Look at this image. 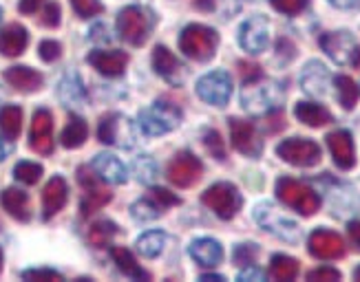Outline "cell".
Masks as SVG:
<instances>
[{
  "mask_svg": "<svg viewBox=\"0 0 360 282\" xmlns=\"http://www.w3.org/2000/svg\"><path fill=\"white\" fill-rule=\"evenodd\" d=\"M203 144H206L208 152L214 156L217 161H224L226 159V146H224V139L217 130H208L206 137H203Z\"/></svg>",
  "mask_w": 360,
  "mask_h": 282,
  "instance_id": "cell-40",
  "label": "cell"
},
{
  "mask_svg": "<svg viewBox=\"0 0 360 282\" xmlns=\"http://www.w3.org/2000/svg\"><path fill=\"white\" fill-rule=\"evenodd\" d=\"M294 115L309 128H323L332 121V113L327 111L325 106L314 104V102H299L294 108Z\"/></svg>",
  "mask_w": 360,
  "mask_h": 282,
  "instance_id": "cell-27",
  "label": "cell"
},
{
  "mask_svg": "<svg viewBox=\"0 0 360 282\" xmlns=\"http://www.w3.org/2000/svg\"><path fill=\"white\" fill-rule=\"evenodd\" d=\"M327 148H330L332 159L340 170H352L356 166L354 139L347 130H334L327 135Z\"/></svg>",
  "mask_w": 360,
  "mask_h": 282,
  "instance_id": "cell-19",
  "label": "cell"
},
{
  "mask_svg": "<svg viewBox=\"0 0 360 282\" xmlns=\"http://www.w3.org/2000/svg\"><path fill=\"white\" fill-rule=\"evenodd\" d=\"M327 82H330V73H327V69L321 65V62H309L303 71V77H301L303 90L309 93V95L323 98L327 93Z\"/></svg>",
  "mask_w": 360,
  "mask_h": 282,
  "instance_id": "cell-26",
  "label": "cell"
},
{
  "mask_svg": "<svg viewBox=\"0 0 360 282\" xmlns=\"http://www.w3.org/2000/svg\"><path fill=\"white\" fill-rule=\"evenodd\" d=\"M5 82L18 93H36L42 88L44 77L31 67H11L5 71Z\"/></svg>",
  "mask_w": 360,
  "mask_h": 282,
  "instance_id": "cell-21",
  "label": "cell"
},
{
  "mask_svg": "<svg viewBox=\"0 0 360 282\" xmlns=\"http://www.w3.org/2000/svg\"><path fill=\"white\" fill-rule=\"evenodd\" d=\"M86 137H89L86 121L82 117H77V115H69L67 126H65V130H62V135H60V144L65 146V148H69V150H75V148L84 146Z\"/></svg>",
  "mask_w": 360,
  "mask_h": 282,
  "instance_id": "cell-28",
  "label": "cell"
},
{
  "mask_svg": "<svg viewBox=\"0 0 360 282\" xmlns=\"http://www.w3.org/2000/svg\"><path fill=\"white\" fill-rule=\"evenodd\" d=\"M181 121V111L175 104H166V102H158L150 108L139 113V128H142L144 135L148 137H160L166 135L170 130H175Z\"/></svg>",
  "mask_w": 360,
  "mask_h": 282,
  "instance_id": "cell-6",
  "label": "cell"
},
{
  "mask_svg": "<svg viewBox=\"0 0 360 282\" xmlns=\"http://www.w3.org/2000/svg\"><path fill=\"white\" fill-rule=\"evenodd\" d=\"M111 256L117 264V269L124 274V276H129L133 280H148V271L139 267V262L135 260V256L129 252L127 247H113L111 249Z\"/></svg>",
  "mask_w": 360,
  "mask_h": 282,
  "instance_id": "cell-29",
  "label": "cell"
},
{
  "mask_svg": "<svg viewBox=\"0 0 360 282\" xmlns=\"http://www.w3.org/2000/svg\"><path fill=\"white\" fill-rule=\"evenodd\" d=\"M60 98L65 100L67 104H77V102H84V88L80 84L75 75H69L67 80H62L60 86Z\"/></svg>",
  "mask_w": 360,
  "mask_h": 282,
  "instance_id": "cell-38",
  "label": "cell"
},
{
  "mask_svg": "<svg viewBox=\"0 0 360 282\" xmlns=\"http://www.w3.org/2000/svg\"><path fill=\"white\" fill-rule=\"evenodd\" d=\"M299 269H301L299 267V260L278 254L270 262V278L281 280V282H290V280H294L296 276H299Z\"/></svg>",
  "mask_w": 360,
  "mask_h": 282,
  "instance_id": "cell-34",
  "label": "cell"
},
{
  "mask_svg": "<svg viewBox=\"0 0 360 282\" xmlns=\"http://www.w3.org/2000/svg\"><path fill=\"white\" fill-rule=\"evenodd\" d=\"M40 25L46 27V29H56L60 25V5L58 3H46L42 7Z\"/></svg>",
  "mask_w": 360,
  "mask_h": 282,
  "instance_id": "cell-44",
  "label": "cell"
},
{
  "mask_svg": "<svg viewBox=\"0 0 360 282\" xmlns=\"http://www.w3.org/2000/svg\"><path fill=\"white\" fill-rule=\"evenodd\" d=\"M131 214H133V218H137V221L148 223V221H155V218H160L164 214V208H160L150 196H146L135 203L131 208Z\"/></svg>",
  "mask_w": 360,
  "mask_h": 282,
  "instance_id": "cell-36",
  "label": "cell"
},
{
  "mask_svg": "<svg viewBox=\"0 0 360 282\" xmlns=\"http://www.w3.org/2000/svg\"><path fill=\"white\" fill-rule=\"evenodd\" d=\"M29 44V34L22 25H9L0 31V53L7 58H18Z\"/></svg>",
  "mask_w": 360,
  "mask_h": 282,
  "instance_id": "cell-24",
  "label": "cell"
},
{
  "mask_svg": "<svg viewBox=\"0 0 360 282\" xmlns=\"http://www.w3.org/2000/svg\"><path fill=\"white\" fill-rule=\"evenodd\" d=\"M71 7L80 18H93V15H100L104 11L100 0H71Z\"/></svg>",
  "mask_w": 360,
  "mask_h": 282,
  "instance_id": "cell-39",
  "label": "cell"
},
{
  "mask_svg": "<svg viewBox=\"0 0 360 282\" xmlns=\"http://www.w3.org/2000/svg\"><path fill=\"white\" fill-rule=\"evenodd\" d=\"M0 20H3V7H0Z\"/></svg>",
  "mask_w": 360,
  "mask_h": 282,
  "instance_id": "cell-59",
  "label": "cell"
},
{
  "mask_svg": "<svg viewBox=\"0 0 360 282\" xmlns=\"http://www.w3.org/2000/svg\"><path fill=\"white\" fill-rule=\"evenodd\" d=\"M261 278H263V274L259 269H255V267H250V269L239 274V280H261Z\"/></svg>",
  "mask_w": 360,
  "mask_h": 282,
  "instance_id": "cell-53",
  "label": "cell"
},
{
  "mask_svg": "<svg viewBox=\"0 0 360 282\" xmlns=\"http://www.w3.org/2000/svg\"><path fill=\"white\" fill-rule=\"evenodd\" d=\"M309 254L319 260H336L345 256V241L336 231L330 229H316L309 236Z\"/></svg>",
  "mask_w": 360,
  "mask_h": 282,
  "instance_id": "cell-16",
  "label": "cell"
},
{
  "mask_svg": "<svg viewBox=\"0 0 360 282\" xmlns=\"http://www.w3.org/2000/svg\"><path fill=\"white\" fill-rule=\"evenodd\" d=\"M148 196H150L155 203H158L160 208H164V210L173 208V206H179V203H181V199H179V196H175L173 192L164 190V187H150Z\"/></svg>",
  "mask_w": 360,
  "mask_h": 282,
  "instance_id": "cell-42",
  "label": "cell"
},
{
  "mask_svg": "<svg viewBox=\"0 0 360 282\" xmlns=\"http://www.w3.org/2000/svg\"><path fill=\"white\" fill-rule=\"evenodd\" d=\"M201 175H203V163L188 150L177 152L173 159H170L168 170H166L168 181L177 187H193L195 183H199Z\"/></svg>",
  "mask_w": 360,
  "mask_h": 282,
  "instance_id": "cell-9",
  "label": "cell"
},
{
  "mask_svg": "<svg viewBox=\"0 0 360 282\" xmlns=\"http://www.w3.org/2000/svg\"><path fill=\"white\" fill-rule=\"evenodd\" d=\"M0 203H3L5 212L11 218H15V221L27 223L31 218L29 196H27V192L18 190V187H7V190H3V194H0Z\"/></svg>",
  "mask_w": 360,
  "mask_h": 282,
  "instance_id": "cell-25",
  "label": "cell"
},
{
  "mask_svg": "<svg viewBox=\"0 0 360 282\" xmlns=\"http://www.w3.org/2000/svg\"><path fill=\"white\" fill-rule=\"evenodd\" d=\"M91 168L98 172V175L106 181V183H127L129 179V172L124 168V163L117 159V156L102 152L93 159Z\"/></svg>",
  "mask_w": 360,
  "mask_h": 282,
  "instance_id": "cell-23",
  "label": "cell"
},
{
  "mask_svg": "<svg viewBox=\"0 0 360 282\" xmlns=\"http://www.w3.org/2000/svg\"><path fill=\"white\" fill-rule=\"evenodd\" d=\"M117 34L124 42L142 46L150 34V15L142 7H124L117 15Z\"/></svg>",
  "mask_w": 360,
  "mask_h": 282,
  "instance_id": "cell-7",
  "label": "cell"
},
{
  "mask_svg": "<svg viewBox=\"0 0 360 282\" xmlns=\"http://www.w3.org/2000/svg\"><path fill=\"white\" fill-rule=\"evenodd\" d=\"M22 278L25 280H51V282L62 280V276L53 269H27L22 271Z\"/></svg>",
  "mask_w": 360,
  "mask_h": 282,
  "instance_id": "cell-47",
  "label": "cell"
},
{
  "mask_svg": "<svg viewBox=\"0 0 360 282\" xmlns=\"http://www.w3.org/2000/svg\"><path fill=\"white\" fill-rule=\"evenodd\" d=\"M197 95L212 106H226L232 95V77L226 71H212L197 82Z\"/></svg>",
  "mask_w": 360,
  "mask_h": 282,
  "instance_id": "cell-10",
  "label": "cell"
},
{
  "mask_svg": "<svg viewBox=\"0 0 360 282\" xmlns=\"http://www.w3.org/2000/svg\"><path fill=\"white\" fill-rule=\"evenodd\" d=\"M115 236H117V225L111 223V221H98V223H93L89 227V234H86L89 245L96 247V249L108 247V245L113 243Z\"/></svg>",
  "mask_w": 360,
  "mask_h": 282,
  "instance_id": "cell-32",
  "label": "cell"
},
{
  "mask_svg": "<svg viewBox=\"0 0 360 282\" xmlns=\"http://www.w3.org/2000/svg\"><path fill=\"white\" fill-rule=\"evenodd\" d=\"M89 65L106 77H117L127 71L129 53H124V51H91Z\"/></svg>",
  "mask_w": 360,
  "mask_h": 282,
  "instance_id": "cell-20",
  "label": "cell"
},
{
  "mask_svg": "<svg viewBox=\"0 0 360 282\" xmlns=\"http://www.w3.org/2000/svg\"><path fill=\"white\" fill-rule=\"evenodd\" d=\"M230 139L234 150L250 156V159H257L263 150V144L257 135V126L245 119H237V117L230 119Z\"/></svg>",
  "mask_w": 360,
  "mask_h": 282,
  "instance_id": "cell-14",
  "label": "cell"
},
{
  "mask_svg": "<svg viewBox=\"0 0 360 282\" xmlns=\"http://www.w3.org/2000/svg\"><path fill=\"white\" fill-rule=\"evenodd\" d=\"M75 177H77V183H80L82 192H84L82 203H80V212L84 218H89L91 214L102 210L106 203H111V199H113L111 190L102 183L104 179L91 166H80Z\"/></svg>",
  "mask_w": 360,
  "mask_h": 282,
  "instance_id": "cell-3",
  "label": "cell"
},
{
  "mask_svg": "<svg viewBox=\"0 0 360 282\" xmlns=\"http://www.w3.org/2000/svg\"><path fill=\"white\" fill-rule=\"evenodd\" d=\"M7 156V150H5V144H3V139H0V161H3Z\"/></svg>",
  "mask_w": 360,
  "mask_h": 282,
  "instance_id": "cell-56",
  "label": "cell"
},
{
  "mask_svg": "<svg viewBox=\"0 0 360 282\" xmlns=\"http://www.w3.org/2000/svg\"><path fill=\"white\" fill-rule=\"evenodd\" d=\"M195 7L199 11H212L214 9V0H195Z\"/></svg>",
  "mask_w": 360,
  "mask_h": 282,
  "instance_id": "cell-54",
  "label": "cell"
},
{
  "mask_svg": "<svg viewBox=\"0 0 360 282\" xmlns=\"http://www.w3.org/2000/svg\"><path fill=\"white\" fill-rule=\"evenodd\" d=\"M239 73L243 75V82H248V80H257V77H261V67H257V65H248V62H241V65H239Z\"/></svg>",
  "mask_w": 360,
  "mask_h": 282,
  "instance_id": "cell-49",
  "label": "cell"
},
{
  "mask_svg": "<svg viewBox=\"0 0 360 282\" xmlns=\"http://www.w3.org/2000/svg\"><path fill=\"white\" fill-rule=\"evenodd\" d=\"M13 177L15 181H20L25 185H36L42 177V166L34 161H20L13 168Z\"/></svg>",
  "mask_w": 360,
  "mask_h": 282,
  "instance_id": "cell-37",
  "label": "cell"
},
{
  "mask_svg": "<svg viewBox=\"0 0 360 282\" xmlns=\"http://www.w3.org/2000/svg\"><path fill=\"white\" fill-rule=\"evenodd\" d=\"M354 278H356V280H360V267H358V269L354 271Z\"/></svg>",
  "mask_w": 360,
  "mask_h": 282,
  "instance_id": "cell-57",
  "label": "cell"
},
{
  "mask_svg": "<svg viewBox=\"0 0 360 282\" xmlns=\"http://www.w3.org/2000/svg\"><path fill=\"white\" fill-rule=\"evenodd\" d=\"M98 139L106 146L131 148L133 146V123L117 113H108L100 119Z\"/></svg>",
  "mask_w": 360,
  "mask_h": 282,
  "instance_id": "cell-11",
  "label": "cell"
},
{
  "mask_svg": "<svg viewBox=\"0 0 360 282\" xmlns=\"http://www.w3.org/2000/svg\"><path fill=\"white\" fill-rule=\"evenodd\" d=\"M323 51L330 55L336 65H358L360 49L352 34L347 31H334V34H325L321 38Z\"/></svg>",
  "mask_w": 360,
  "mask_h": 282,
  "instance_id": "cell-12",
  "label": "cell"
},
{
  "mask_svg": "<svg viewBox=\"0 0 360 282\" xmlns=\"http://www.w3.org/2000/svg\"><path fill=\"white\" fill-rule=\"evenodd\" d=\"M31 150L38 154H51L53 152V117L49 111L38 108L31 119V133H29Z\"/></svg>",
  "mask_w": 360,
  "mask_h": 282,
  "instance_id": "cell-15",
  "label": "cell"
},
{
  "mask_svg": "<svg viewBox=\"0 0 360 282\" xmlns=\"http://www.w3.org/2000/svg\"><path fill=\"white\" fill-rule=\"evenodd\" d=\"M188 254L201 267H217L224 260V247L214 239H197L188 247Z\"/></svg>",
  "mask_w": 360,
  "mask_h": 282,
  "instance_id": "cell-22",
  "label": "cell"
},
{
  "mask_svg": "<svg viewBox=\"0 0 360 282\" xmlns=\"http://www.w3.org/2000/svg\"><path fill=\"white\" fill-rule=\"evenodd\" d=\"M281 100H283V90L278 88V84L263 80V77L248 80L241 93V102L250 113H268L278 106Z\"/></svg>",
  "mask_w": 360,
  "mask_h": 282,
  "instance_id": "cell-5",
  "label": "cell"
},
{
  "mask_svg": "<svg viewBox=\"0 0 360 282\" xmlns=\"http://www.w3.org/2000/svg\"><path fill=\"white\" fill-rule=\"evenodd\" d=\"M270 42V25L263 15H255L239 29V44L250 53H261Z\"/></svg>",
  "mask_w": 360,
  "mask_h": 282,
  "instance_id": "cell-17",
  "label": "cell"
},
{
  "mask_svg": "<svg viewBox=\"0 0 360 282\" xmlns=\"http://www.w3.org/2000/svg\"><path fill=\"white\" fill-rule=\"evenodd\" d=\"M219 46V34L206 25H188L179 36V49L195 62H208L214 58Z\"/></svg>",
  "mask_w": 360,
  "mask_h": 282,
  "instance_id": "cell-1",
  "label": "cell"
},
{
  "mask_svg": "<svg viewBox=\"0 0 360 282\" xmlns=\"http://www.w3.org/2000/svg\"><path fill=\"white\" fill-rule=\"evenodd\" d=\"M255 218L263 229H268L270 234H274V236H278V239L290 241V243H294L296 239H299V225H296L294 221H290V218L281 216L270 203H261V206H257Z\"/></svg>",
  "mask_w": 360,
  "mask_h": 282,
  "instance_id": "cell-13",
  "label": "cell"
},
{
  "mask_svg": "<svg viewBox=\"0 0 360 282\" xmlns=\"http://www.w3.org/2000/svg\"><path fill=\"white\" fill-rule=\"evenodd\" d=\"M201 203L208 210H212L219 218L230 221V218L239 214V210L243 206V199H241V192L237 190V185L221 181V183L210 185L208 190L201 194Z\"/></svg>",
  "mask_w": 360,
  "mask_h": 282,
  "instance_id": "cell-4",
  "label": "cell"
},
{
  "mask_svg": "<svg viewBox=\"0 0 360 282\" xmlns=\"http://www.w3.org/2000/svg\"><path fill=\"white\" fill-rule=\"evenodd\" d=\"M257 254H259V249L252 243L239 245L234 249V264H239V267H250V264L255 262Z\"/></svg>",
  "mask_w": 360,
  "mask_h": 282,
  "instance_id": "cell-41",
  "label": "cell"
},
{
  "mask_svg": "<svg viewBox=\"0 0 360 282\" xmlns=\"http://www.w3.org/2000/svg\"><path fill=\"white\" fill-rule=\"evenodd\" d=\"M276 154L285 163L296 166V168H311L321 161L319 144H314V141H309V139H301V137L281 141L276 148Z\"/></svg>",
  "mask_w": 360,
  "mask_h": 282,
  "instance_id": "cell-8",
  "label": "cell"
},
{
  "mask_svg": "<svg viewBox=\"0 0 360 282\" xmlns=\"http://www.w3.org/2000/svg\"><path fill=\"white\" fill-rule=\"evenodd\" d=\"M44 3L46 0H20L18 9H20V13H36Z\"/></svg>",
  "mask_w": 360,
  "mask_h": 282,
  "instance_id": "cell-50",
  "label": "cell"
},
{
  "mask_svg": "<svg viewBox=\"0 0 360 282\" xmlns=\"http://www.w3.org/2000/svg\"><path fill=\"white\" fill-rule=\"evenodd\" d=\"M0 267H3V252H0Z\"/></svg>",
  "mask_w": 360,
  "mask_h": 282,
  "instance_id": "cell-58",
  "label": "cell"
},
{
  "mask_svg": "<svg viewBox=\"0 0 360 282\" xmlns=\"http://www.w3.org/2000/svg\"><path fill=\"white\" fill-rule=\"evenodd\" d=\"M201 280H210V282H219V280H224V276H217V274H208V276H201Z\"/></svg>",
  "mask_w": 360,
  "mask_h": 282,
  "instance_id": "cell-55",
  "label": "cell"
},
{
  "mask_svg": "<svg viewBox=\"0 0 360 282\" xmlns=\"http://www.w3.org/2000/svg\"><path fill=\"white\" fill-rule=\"evenodd\" d=\"M69 201V185L62 177H51L42 190V218L49 221Z\"/></svg>",
  "mask_w": 360,
  "mask_h": 282,
  "instance_id": "cell-18",
  "label": "cell"
},
{
  "mask_svg": "<svg viewBox=\"0 0 360 282\" xmlns=\"http://www.w3.org/2000/svg\"><path fill=\"white\" fill-rule=\"evenodd\" d=\"M270 5L276 11L285 13V15H296V13H301L303 9H307L309 0H270Z\"/></svg>",
  "mask_w": 360,
  "mask_h": 282,
  "instance_id": "cell-43",
  "label": "cell"
},
{
  "mask_svg": "<svg viewBox=\"0 0 360 282\" xmlns=\"http://www.w3.org/2000/svg\"><path fill=\"white\" fill-rule=\"evenodd\" d=\"M166 247V234L160 229L146 231L137 239V252L144 258H158Z\"/></svg>",
  "mask_w": 360,
  "mask_h": 282,
  "instance_id": "cell-33",
  "label": "cell"
},
{
  "mask_svg": "<svg viewBox=\"0 0 360 282\" xmlns=\"http://www.w3.org/2000/svg\"><path fill=\"white\" fill-rule=\"evenodd\" d=\"M347 234H349V241L356 245V249L360 252V221H354L347 225Z\"/></svg>",
  "mask_w": 360,
  "mask_h": 282,
  "instance_id": "cell-51",
  "label": "cell"
},
{
  "mask_svg": "<svg viewBox=\"0 0 360 282\" xmlns=\"http://www.w3.org/2000/svg\"><path fill=\"white\" fill-rule=\"evenodd\" d=\"M336 90H338V102L345 111H352V108L358 104L360 100V88L356 86V82L347 75H338L336 77Z\"/></svg>",
  "mask_w": 360,
  "mask_h": 282,
  "instance_id": "cell-35",
  "label": "cell"
},
{
  "mask_svg": "<svg viewBox=\"0 0 360 282\" xmlns=\"http://www.w3.org/2000/svg\"><path fill=\"white\" fill-rule=\"evenodd\" d=\"M38 55L44 62H56L62 55V46L56 40H42L40 46H38Z\"/></svg>",
  "mask_w": 360,
  "mask_h": 282,
  "instance_id": "cell-45",
  "label": "cell"
},
{
  "mask_svg": "<svg viewBox=\"0 0 360 282\" xmlns=\"http://www.w3.org/2000/svg\"><path fill=\"white\" fill-rule=\"evenodd\" d=\"M135 170L139 172V179H142V181L155 179V172H158V168H155V163L148 159V156H139V161H137Z\"/></svg>",
  "mask_w": 360,
  "mask_h": 282,
  "instance_id": "cell-48",
  "label": "cell"
},
{
  "mask_svg": "<svg viewBox=\"0 0 360 282\" xmlns=\"http://www.w3.org/2000/svg\"><path fill=\"white\" fill-rule=\"evenodd\" d=\"M153 69L158 71V75L166 77V80H175V75L179 71V62L166 46L160 44V46H155V51H153Z\"/></svg>",
  "mask_w": 360,
  "mask_h": 282,
  "instance_id": "cell-31",
  "label": "cell"
},
{
  "mask_svg": "<svg viewBox=\"0 0 360 282\" xmlns=\"http://www.w3.org/2000/svg\"><path fill=\"white\" fill-rule=\"evenodd\" d=\"M276 196L283 206L296 210L301 216H314L321 210V196L309 185L290 177L276 181Z\"/></svg>",
  "mask_w": 360,
  "mask_h": 282,
  "instance_id": "cell-2",
  "label": "cell"
},
{
  "mask_svg": "<svg viewBox=\"0 0 360 282\" xmlns=\"http://www.w3.org/2000/svg\"><path fill=\"white\" fill-rule=\"evenodd\" d=\"M0 130L5 139L13 141L20 137L22 130V108L20 106H3L0 108Z\"/></svg>",
  "mask_w": 360,
  "mask_h": 282,
  "instance_id": "cell-30",
  "label": "cell"
},
{
  "mask_svg": "<svg viewBox=\"0 0 360 282\" xmlns=\"http://www.w3.org/2000/svg\"><path fill=\"white\" fill-rule=\"evenodd\" d=\"M330 3L338 9H358L360 0H330Z\"/></svg>",
  "mask_w": 360,
  "mask_h": 282,
  "instance_id": "cell-52",
  "label": "cell"
},
{
  "mask_svg": "<svg viewBox=\"0 0 360 282\" xmlns=\"http://www.w3.org/2000/svg\"><path fill=\"white\" fill-rule=\"evenodd\" d=\"M307 280H314V282H332V280H340V271L334 267H319V269H311L307 274Z\"/></svg>",
  "mask_w": 360,
  "mask_h": 282,
  "instance_id": "cell-46",
  "label": "cell"
}]
</instances>
